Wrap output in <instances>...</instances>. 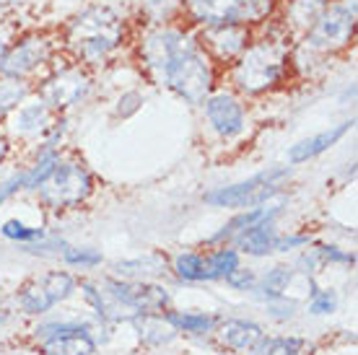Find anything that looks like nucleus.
<instances>
[{"mask_svg":"<svg viewBox=\"0 0 358 355\" xmlns=\"http://www.w3.org/2000/svg\"><path fill=\"white\" fill-rule=\"evenodd\" d=\"M135 60L151 83L169 89L189 107H203L215 89L218 68L195 29L182 24L143 27L135 36Z\"/></svg>","mask_w":358,"mask_h":355,"instance_id":"1","label":"nucleus"},{"mask_svg":"<svg viewBox=\"0 0 358 355\" xmlns=\"http://www.w3.org/2000/svg\"><path fill=\"white\" fill-rule=\"evenodd\" d=\"M265 36H252L250 47L229 65V83L236 94L262 96L286 83L294 55H291V31L280 21L270 18Z\"/></svg>","mask_w":358,"mask_h":355,"instance_id":"2","label":"nucleus"},{"mask_svg":"<svg viewBox=\"0 0 358 355\" xmlns=\"http://www.w3.org/2000/svg\"><path fill=\"white\" fill-rule=\"evenodd\" d=\"M130 39L127 18L107 3H91L81 8L63 29V47L73 62L86 71L101 68L115 57Z\"/></svg>","mask_w":358,"mask_h":355,"instance_id":"3","label":"nucleus"},{"mask_svg":"<svg viewBox=\"0 0 358 355\" xmlns=\"http://www.w3.org/2000/svg\"><path fill=\"white\" fill-rule=\"evenodd\" d=\"M278 13V0H182V16L197 29L242 24L260 27Z\"/></svg>","mask_w":358,"mask_h":355,"instance_id":"4","label":"nucleus"},{"mask_svg":"<svg viewBox=\"0 0 358 355\" xmlns=\"http://www.w3.org/2000/svg\"><path fill=\"white\" fill-rule=\"evenodd\" d=\"M291 177V169L286 166H273L265 169L255 177L236 182V184L215 187L210 192L203 195L210 208H234V210H244V208H257V205H268L273 197L280 192V182Z\"/></svg>","mask_w":358,"mask_h":355,"instance_id":"5","label":"nucleus"},{"mask_svg":"<svg viewBox=\"0 0 358 355\" xmlns=\"http://www.w3.org/2000/svg\"><path fill=\"white\" fill-rule=\"evenodd\" d=\"M94 192V177L78 161H57L52 174L36 187L39 203L50 210H71L89 200Z\"/></svg>","mask_w":358,"mask_h":355,"instance_id":"6","label":"nucleus"},{"mask_svg":"<svg viewBox=\"0 0 358 355\" xmlns=\"http://www.w3.org/2000/svg\"><path fill=\"white\" fill-rule=\"evenodd\" d=\"M356 36V8L332 0L301 34V50L314 55H335L345 50Z\"/></svg>","mask_w":358,"mask_h":355,"instance_id":"7","label":"nucleus"},{"mask_svg":"<svg viewBox=\"0 0 358 355\" xmlns=\"http://www.w3.org/2000/svg\"><path fill=\"white\" fill-rule=\"evenodd\" d=\"M55 57V42L52 36H47L45 31H31L24 34L16 45H10L3 55L0 62V75L6 78H18L29 80L39 73H45L52 65Z\"/></svg>","mask_w":358,"mask_h":355,"instance_id":"8","label":"nucleus"},{"mask_svg":"<svg viewBox=\"0 0 358 355\" xmlns=\"http://www.w3.org/2000/svg\"><path fill=\"white\" fill-rule=\"evenodd\" d=\"M34 91L55 115L68 112V109L78 107L81 101H86V96L91 94V73L78 62L52 68V73L42 78V83Z\"/></svg>","mask_w":358,"mask_h":355,"instance_id":"9","label":"nucleus"},{"mask_svg":"<svg viewBox=\"0 0 358 355\" xmlns=\"http://www.w3.org/2000/svg\"><path fill=\"white\" fill-rule=\"evenodd\" d=\"M76 277L65 270H52L47 275L36 277L31 283H27L21 291H18L16 301L18 306L27 311V314H47V311L57 306L60 301L71 298L76 294Z\"/></svg>","mask_w":358,"mask_h":355,"instance_id":"10","label":"nucleus"},{"mask_svg":"<svg viewBox=\"0 0 358 355\" xmlns=\"http://www.w3.org/2000/svg\"><path fill=\"white\" fill-rule=\"evenodd\" d=\"M203 109H206V119L210 124V130L221 140H234L247 130V109H244L236 91L213 89L203 101Z\"/></svg>","mask_w":358,"mask_h":355,"instance_id":"11","label":"nucleus"},{"mask_svg":"<svg viewBox=\"0 0 358 355\" xmlns=\"http://www.w3.org/2000/svg\"><path fill=\"white\" fill-rule=\"evenodd\" d=\"M197 36L215 65H231L250 47L255 34L250 27H242V24H221V27L200 29Z\"/></svg>","mask_w":358,"mask_h":355,"instance_id":"12","label":"nucleus"},{"mask_svg":"<svg viewBox=\"0 0 358 355\" xmlns=\"http://www.w3.org/2000/svg\"><path fill=\"white\" fill-rule=\"evenodd\" d=\"M8 119H10V130L18 138H24V140H39L42 138L45 140L55 122V112L39 96L36 99L29 96Z\"/></svg>","mask_w":358,"mask_h":355,"instance_id":"13","label":"nucleus"},{"mask_svg":"<svg viewBox=\"0 0 358 355\" xmlns=\"http://www.w3.org/2000/svg\"><path fill=\"white\" fill-rule=\"evenodd\" d=\"M353 124H356V119H345V122L330 124L327 130L312 135V138L299 140L296 145L288 148V164H291V166H299V164H306V161L322 156L324 151H330L332 145H338V143L353 130Z\"/></svg>","mask_w":358,"mask_h":355,"instance_id":"14","label":"nucleus"},{"mask_svg":"<svg viewBox=\"0 0 358 355\" xmlns=\"http://www.w3.org/2000/svg\"><path fill=\"white\" fill-rule=\"evenodd\" d=\"M280 213V208L273 210L270 215H265L262 221L252 223L247 231H242L236 236V249L242 252V254H250V257H268L273 247H275V236H278V229H275V218Z\"/></svg>","mask_w":358,"mask_h":355,"instance_id":"15","label":"nucleus"},{"mask_svg":"<svg viewBox=\"0 0 358 355\" xmlns=\"http://www.w3.org/2000/svg\"><path fill=\"white\" fill-rule=\"evenodd\" d=\"M218 340L234 353H255L265 342V332L255 321L226 319L218 324Z\"/></svg>","mask_w":358,"mask_h":355,"instance_id":"16","label":"nucleus"},{"mask_svg":"<svg viewBox=\"0 0 358 355\" xmlns=\"http://www.w3.org/2000/svg\"><path fill=\"white\" fill-rule=\"evenodd\" d=\"M330 3L332 0H286V6H283V21L280 24L291 34H304Z\"/></svg>","mask_w":358,"mask_h":355,"instance_id":"17","label":"nucleus"},{"mask_svg":"<svg viewBox=\"0 0 358 355\" xmlns=\"http://www.w3.org/2000/svg\"><path fill=\"white\" fill-rule=\"evenodd\" d=\"M162 273H166V259L159 254H145V257L125 259L115 265V275L130 283H148L151 277H159Z\"/></svg>","mask_w":358,"mask_h":355,"instance_id":"18","label":"nucleus"},{"mask_svg":"<svg viewBox=\"0 0 358 355\" xmlns=\"http://www.w3.org/2000/svg\"><path fill=\"white\" fill-rule=\"evenodd\" d=\"M42 353L45 355H94L96 342L91 340L89 329L83 332H68V335H55L42 340Z\"/></svg>","mask_w":358,"mask_h":355,"instance_id":"19","label":"nucleus"},{"mask_svg":"<svg viewBox=\"0 0 358 355\" xmlns=\"http://www.w3.org/2000/svg\"><path fill=\"white\" fill-rule=\"evenodd\" d=\"M182 16V0H138V18L143 27L177 24Z\"/></svg>","mask_w":358,"mask_h":355,"instance_id":"20","label":"nucleus"},{"mask_svg":"<svg viewBox=\"0 0 358 355\" xmlns=\"http://www.w3.org/2000/svg\"><path fill=\"white\" fill-rule=\"evenodd\" d=\"M273 210H278V208H268V205H257V208H244L242 213L234 215L231 221L226 223L221 231L213 233V236L208 239V244H229V241H234L242 231H247L252 223L262 221V218H265V215H270Z\"/></svg>","mask_w":358,"mask_h":355,"instance_id":"21","label":"nucleus"},{"mask_svg":"<svg viewBox=\"0 0 358 355\" xmlns=\"http://www.w3.org/2000/svg\"><path fill=\"white\" fill-rule=\"evenodd\" d=\"M239 265H242V252L229 247V244H221L218 249H213V252L206 254L208 280H226Z\"/></svg>","mask_w":358,"mask_h":355,"instance_id":"22","label":"nucleus"},{"mask_svg":"<svg viewBox=\"0 0 358 355\" xmlns=\"http://www.w3.org/2000/svg\"><path fill=\"white\" fill-rule=\"evenodd\" d=\"M31 94H34V86H31L29 80L0 75V119H6V117L13 115Z\"/></svg>","mask_w":358,"mask_h":355,"instance_id":"23","label":"nucleus"},{"mask_svg":"<svg viewBox=\"0 0 358 355\" xmlns=\"http://www.w3.org/2000/svg\"><path fill=\"white\" fill-rule=\"evenodd\" d=\"M291 280H294V267L275 265L273 270L265 273L262 280H257L255 291H260L262 298L270 301V298H278V296H286V288L291 285Z\"/></svg>","mask_w":358,"mask_h":355,"instance_id":"24","label":"nucleus"},{"mask_svg":"<svg viewBox=\"0 0 358 355\" xmlns=\"http://www.w3.org/2000/svg\"><path fill=\"white\" fill-rule=\"evenodd\" d=\"M171 270L177 273V277L187 280V283H203V280H208L206 254H200V252H179L174 262H171Z\"/></svg>","mask_w":358,"mask_h":355,"instance_id":"25","label":"nucleus"},{"mask_svg":"<svg viewBox=\"0 0 358 355\" xmlns=\"http://www.w3.org/2000/svg\"><path fill=\"white\" fill-rule=\"evenodd\" d=\"M164 319L174 327V332L206 335V332H213L215 329V317H210V314H185V311H169Z\"/></svg>","mask_w":358,"mask_h":355,"instance_id":"26","label":"nucleus"},{"mask_svg":"<svg viewBox=\"0 0 358 355\" xmlns=\"http://www.w3.org/2000/svg\"><path fill=\"white\" fill-rule=\"evenodd\" d=\"M252 355H314V345L304 338H265Z\"/></svg>","mask_w":358,"mask_h":355,"instance_id":"27","label":"nucleus"},{"mask_svg":"<svg viewBox=\"0 0 358 355\" xmlns=\"http://www.w3.org/2000/svg\"><path fill=\"white\" fill-rule=\"evenodd\" d=\"M0 233L6 236L8 241H16V244H36V241L47 239V231L45 229H39V226H27V223L16 221V218H10L0 226Z\"/></svg>","mask_w":358,"mask_h":355,"instance_id":"28","label":"nucleus"},{"mask_svg":"<svg viewBox=\"0 0 358 355\" xmlns=\"http://www.w3.org/2000/svg\"><path fill=\"white\" fill-rule=\"evenodd\" d=\"M60 254H63L65 265L81 267V270H89V267L101 265V254L91 247H71V244H63Z\"/></svg>","mask_w":358,"mask_h":355,"instance_id":"29","label":"nucleus"},{"mask_svg":"<svg viewBox=\"0 0 358 355\" xmlns=\"http://www.w3.org/2000/svg\"><path fill=\"white\" fill-rule=\"evenodd\" d=\"M338 309V294L332 288H314L312 298H309V311L314 317H324Z\"/></svg>","mask_w":358,"mask_h":355,"instance_id":"30","label":"nucleus"},{"mask_svg":"<svg viewBox=\"0 0 358 355\" xmlns=\"http://www.w3.org/2000/svg\"><path fill=\"white\" fill-rule=\"evenodd\" d=\"M317 249V254L322 259L324 265H353L356 262V254L353 252H345L341 247H332V244H320Z\"/></svg>","mask_w":358,"mask_h":355,"instance_id":"31","label":"nucleus"},{"mask_svg":"<svg viewBox=\"0 0 358 355\" xmlns=\"http://www.w3.org/2000/svg\"><path fill=\"white\" fill-rule=\"evenodd\" d=\"M257 280L260 277L255 275V270H250V267H236L231 275L226 277V283L231 285V288H236V291H255V285H257Z\"/></svg>","mask_w":358,"mask_h":355,"instance_id":"32","label":"nucleus"},{"mask_svg":"<svg viewBox=\"0 0 358 355\" xmlns=\"http://www.w3.org/2000/svg\"><path fill=\"white\" fill-rule=\"evenodd\" d=\"M24 189H27V174H24V171L10 174L8 179H3V182H0V205L8 203L10 197L18 195V192H24Z\"/></svg>","mask_w":358,"mask_h":355,"instance_id":"33","label":"nucleus"},{"mask_svg":"<svg viewBox=\"0 0 358 355\" xmlns=\"http://www.w3.org/2000/svg\"><path fill=\"white\" fill-rule=\"evenodd\" d=\"M312 244V236L306 233H286V236H275V247L273 252H294V249H306Z\"/></svg>","mask_w":358,"mask_h":355,"instance_id":"34","label":"nucleus"},{"mask_svg":"<svg viewBox=\"0 0 358 355\" xmlns=\"http://www.w3.org/2000/svg\"><path fill=\"white\" fill-rule=\"evenodd\" d=\"M141 104H143V96L138 94V91H125L122 96H120V101H117V117H130L135 115L138 109H141Z\"/></svg>","mask_w":358,"mask_h":355,"instance_id":"35","label":"nucleus"},{"mask_svg":"<svg viewBox=\"0 0 358 355\" xmlns=\"http://www.w3.org/2000/svg\"><path fill=\"white\" fill-rule=\"evenodd\" d=\"M296 267H301V273L309 277H314L320 270L324 267V262L320 259V254H317V249H304V254L299 257V262H296Z\"/></svg>","mask_w":358,"mask_h":355,"instance_id":"36","label":"nucleus"},{"mask_svg":"<svg viewBox=\"0 0 358 355\" xmlns=\"http://www.w3.org/2000/svg\"><path fill=\"white\" fill-rule=\"evenodd\" d=\"M294 309H296V303L288 301L286 296H278V298H270L268 301L270 317H275V319H288V317H294Z\"/></svg>","mask_w":358,"mask_h":355,"instance_id":"37","label":"nucleus"},{"mask_svg":"<svg viewBox=\"0 0 358 355\" xmlns=\"http://www.w3.org/2000/svg\"><path fill=\"white\" fill-rule=\"evenodd\" d=\"M8 138H6V135L0 133V164H3V161H6V156H8Z\"/></svg>","mask_w":358,"mask_h":355,"instance_id":"38","label":"nucleus"},{"mask_svg":"<svg viewBox=\"0 0 358 355\" xmlns=\"http://www.w3.org/2000/svg\"><path fill=\"white\" fill-rule=\"evenodd\" d=\"M31 0H0V8H13V6H27Z\"/></svg>","mask_w":358,"mask_h":355,"instance_id":"39","label":"nucleus"},{"mask_svg":"<svg viewBox=\"0 0 358 355\" xmlns=\"http://www.w3.org/2000/svg\"><path fill=\"white\" fill-rule=\"evenodd\" d=\"M6 50H8V42H6V39H0V62H3V55H6Z\"/></svg>","mask_w":358,"mask_h":355,"instance_id":"40","label":"nucleus"},{"mask_svg":"<svg viewBox=\"0 0 358 355\" xmlns=\"http://www.w3.org/2000/svg\"><path fill=\"white\" fill-rule=\"evenodd\" d=\"M3 321H6V317H0V324H3Z\"/></svg>","mask_w":358,"mask_h":355,"instance_id":"41","label":"nucleus"},{"mask_svg":"<svg viewBox=\"0 0 358 355\" xmlns=\"http://www.w3.org/2000/svg\"><path fill=\"white\" fill-rule=\"evenodd\" d=\"M73 3H81V0H73Z\"/></svg>","mask_w":358,"mask_h":355,"instance_id":"42","label":"nucleus"},{"mask_svg":"<svg viewBox=\"0 0 358 355\" xmlns=\"http://www.w3.org/2000/svg\"><path fill=\"white\" fill-rule=\"evenodd\" d=\"M0 288H3V285H0Z\"/></svg>","mask_w":358,"mask_h":355,"instance_id":"43","label":"nucleus"}]
</instances>
